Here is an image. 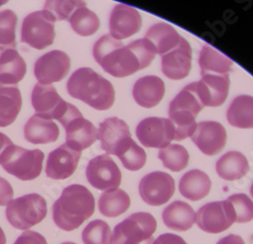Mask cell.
Listing matches in <instances>:
<instances>
[{
  "mask_svg": "<svg viewBox=\"0 0 253 244\" xmlns=\"http://www.w3.org/2000/svg\"><path fill=\"white\" fill-rule=\"evenodd\" d=\"M93 57L101 68L118 78L130 76L148 67L156 55L154 46L145 38L124 46L111 35L99 38L93 46Z\"/></svg>",
  "mask_w": 253,
  "mask_h": 244,
  "instance_id": "6da1fadb",
  "label": "cell"
},
{
  "mask_svg": "<svg viewBox=\"0 0 253 244\" xmlns=\"http://www.w3.org/2000/svg\"><path fill=\"white\" fill-rule=\"evenodd\" d=\"M95 209L91 192L81 185H71L63 190L53 205V220L62 230L73 231L89 219Z\"/></svg>",
  "mask_w": 253,
  "mask_h": 244,
  "instance_id": "7a4b0ae2",
  "label": "cell"
},
{
  "mask_svg": "<svg viewBox=\"0 0 253 244\" xmlns=\"http://www.w3.org/2000/svg\"><path fill=\"white\" fill-rule=\"evenodd\" d=\"M68 93L97 111H105L115 103V88L108 79L89 67L79 68L67 82Z\"/></svg>",
  "mask_w": 253,
  "mask_h": 244,
  "instance_id": "3957f363",
  "label": "cell"
},
{
  "mask_svg": "<svg viewBox=\"0 0 253 244\" xmlns=\"http://www.w3.org/2000/svg\"><path fill=\"white\" fill-rule=\"evenodd\" d=\"M202 101L197 95L194 82L185 86L169 105L168 116L175 128L176 141L192 137L197 128L196 118L204 109Z\"/></svg>",
  "mask_w": 253,
  "mask_h": 244,
  "instance_id": "277c9868",
  "label": "cell"
},
{
  "mask_svg": "<svg viewBox=\"0 0 253 244\" xmlns=\"http://www.w3.org/2000/svg\"><path fill=\"white\" fill-rule=\"evenodd\" d=\"M32 105L36 115L47 120H57L62 126L80 114L75 106L67 103L58 94L53 85L36 84L32 92Z\"/></svg>",
  "mask_w": 253,
  "mask_h": 244,
  "instance_id": "5b68a950",
  "label": "cell"
},
{
  "mask_svg": "<svg viewBox=\"0 0 253 244\" xmlns=\"http://www.w3.org/2000/svg\"><path fill=\"white\" fill-rule=\"evenodd\" d=\"M44 158V153L39 149L29 150L12 144L0 157V164L20 180H33L40 176Z\"/></svg>",
  "mask_w": 253,
  "mask_h": 244,
  "instance_id": "8992f818",
  "label": "cell"
},
{
  "mask_svg": "<svg viewBox=\"0 0 253 244\" xmlns=\"http://www.w3.org/2000/svg\"><path fill=\"white\" fill-rule=\"evenodd\" d=\"M156 219L149 213L130 215L115 227L110 244H153Z\"/></svg>",
  "mask_w": 253,
  "mask_h": 244,
  "instance_id": "52a82bcc",
  "label": "cell"
},
{
  "mask_svg": "<svg viewBox=\"0 0 253 244\" xmlns=\"http://www.w3.org/2000/svg\"><path fill=\"white\" fill-rule=\"evenodd\" d=\"M47 213V202L39 194H29L10 201L5 211L8 222L19 230H27L39 224Z\"/></svg>",
  "mask_w": 253,
  "mask_h": 244,
  "instance_id": "ba28073f",
  "label": "cell"
},
{
  "mask_svg": "<svg viewBox=\"0 0 253 244\" xmlns=\"http://www.w3.org/2000/svg\"><path fill=\"white\" fill-rule=\"evenodd\" d=\"M54 15L48 10H38L27 15L22 25V42L37 50L53 45L55 40Z\"/></svg>",
  "mask_w": 253,
  "mask_h": 244,
  "instance_id": "9c48e42d",
  "label": "cell"
},
{
  "mask_svg": "<svg viewBox=\"0 0 253 244\" xmlns=\"http://www.w3.org/2000/svg\"><path fill=\"white\" fill-rule=\"evenodd\" d=\"M198 226L205 232L218 234L229 229L236 222V215L228 200L204 205L196 214Z\"/></svg>",
  "mask_w": 253,
  "mask_h": 244,
  "instance_id": "30bf717a",
  "label": "cell"
},
{
  "mask_svg": "<svg viewBox=\"0 0 253 244\" xmlns=\"http://www.w3.org/2000/svg\"><path fill=\"white\" fill-rule=\"evenodd\" d=\"M136 135L143 146L163 149L174 140L175 128L169 119L151 117L140 122Z\"/></svg>",
  "mask_w": 253,
  "mask_h": 244,
  "instance_id": "8fae6325",
  "label": "cell"
},
{
  "mask_svg": "<svg viewBox=\"0 0 253 244\" xmlns=\"http://www.w3.org/2000/svg\"><path fill=\"white\" fill-rule=\"evenodd\" d=\"M85 172L88 182L96 190L103 192L114 191L121 185V170L109 154L92 158L88 162Z\"/></svg>",
  "mask_w": 253,
  "mask_h": 244,
  "instance_id": "7c38bea8",
  "label": "cell"
},
{
  "mask_svg": "<svg viewBox=\"0 0 253 244\" xmlns=\"http://www.w3.org/2000/svg\"><path fill=\"white\" fill-rule=\"evenodd\" d=\"M175 192L173 177L166 172L154 171L146 174L140 181L139 193L150 206H161L169 201Z\"/></svg>",
  "mask_w": 253,
  "mask_h": 244,
  "instance_id": "4fadbf2b",
  "label": "cell"
},
{
  "mask_svg": "<svg viewBox=\"0 0 253 244\" xmlns=\"http://www.w3.org/2000/svg\"><path fill=\"white\" fill-rule=\"evenodd\" d=\"M70 66L71 60L65 52L53 50L36 61L34 72L40 84L52 85L67 76Z\"/></svg>",
  "mask_w": 253,
  "mask_h": 244,
  "instance_id": "5bb4252c",
  "label": "cell"
},
{
  "mask_svg": "<svg viewBox=\"0 0 253 244\" xmlns=\"http://www.w3.org/2000/svg\"><path fill=\"white\" fill-rule=\"evenodd\" d=\"M230 86L229 74H205L194 88L204 107L217 108L222 106L228 96Z\"/></svg>",
  "mask_w": 253,
  "mask_h": 244,
  "instance_id": "9a60e30c",
  "label": "cell"
},
{
  "mask_svg": "<svg viewBox=\"0 0 253 244\" xmlns=\"http://www.w3.org/2000/svg\"><path fill=\"white\" fill-rule=\"evenodd\" d=\"M192 140L205 155L214 156L224 149L227 133L223 125L218 122L206 121L197 124Z\"/></svg>",
  "mask_w": 253,
  "mask_h": 244,
  "instance_id": "2e32d148",
  "label": "cell"
},
{
  "mask_svg": "<svg viewBox=\"0 0 253 244\" xmlns=\"http://www.w3.org/2000/svg\"><path fill=\"white\" fill-rule=\"evenodd\" d=\"M192 47L184 38L179 44L161 56V69L163 74L172 80L185 78L192 69Z\"/></svg>",
  "mask_w": 253,
  "mask_h": 244,
  "instance_id": "e0dca14e",
  "label": "cell"
},
{
  "mask_svg": "<svg viewBox=\"0 0 253 244\" xmlns=\"http://www.w3.org/2000/svg\"><path fill=\"white\" fill-rule=\"evenodd\" d=\"M142 27V17L140 12L133 6L119 3L110 16L111 36L118 40L130 38L137 34Z\"/></svg>",
  "mask_w": 253,
  "mask_h": 244,
  "instance_id": "ac0fdd59",
  "label": "cell"
},
{
  "mask_svg": "<svg viewBox=\"0 0 253 244\" xmlns=\"http://www.w3.org/2000/svg\"><path fill=\"white\" fill-rule=\"evenodd\" d=\"M98 139L101 149L108 154L117 155L132 139L129 126L119 118H109L99 124Z\"/></svg>",
  "mask_w": 253,
  "mask_h": 244,
  "instance_id": "d6986e66",
  "label": "cell"
},
{
  "mask_svg": "<svg viewBox=\"0 0 253 244\" xmlns=\"http://www.w3.org/2000/svg\"><path fill=\"white\" fill-rule=\"evenodd\" d=\"M66 131V145L81 152L90 147L98 139V130L88 120L78 114L63 126Z\"/></svg>",
  "mask_w": 253,
  "mask_h": 244,
  "instance_id": "ffe728a7",
  "label": "cell"
},
{
  "mask_svg": "<svg viewBox=\"0 0 253 244\" xmlns=\"http://www.w3.org/2000/svg\"><path fill=\"white\" fill-rule=\"evenodd\" d=\"M81 152L71 149L69 146L63 144L53 150L47 160L46 174L52 179H66L70 177L76 170Z\"/></svg>",
  "mask_w": 253,
  "mask_h": 244,
  "instance_id": "44dd1931",
  "label": "cell"
},
{
  "mask_svg": "<svg viewBox=\"0 0 253 244\" xmlns=\"http://www.w3.org/2000/svg\"><path fill=\"white\" fill-rule=\"evenodd\" d=\"M165 94L164 81L158 76L149 75L141 77L133 87V97L136 103L143 108L156 107Z\"/></svg>",
  "mask_w": 253,
  "mask_h": 244,
  "instance_id": "7402d4cb",
  "label": "cell"
},
{
  "mask_svg": "<svg viewBox=\"0 0 253 244\" xmlns=\"http://www.w3.org/2000/svg\"><path fill=\"white\" fill-rule=\"evenodd\" d=\"M27 73V63L15 49L0 53V84L17 85Z\"/></svg>",
  "mask_w": 253,
  "mask_h": 244,
  "instance_id": "603a6c76",
  "label": "cell"
},
{
  "mask_svg": "<svg viewBox=\"0 0 253 244\" xmlns=\"http://www.w3.org/2000/svg\"><path fill=\"white\" fill-rule=\"evenodd\" d=\"M25 138L33 144H48L56 142L60 131L52 120H47L38 115H34L25 125Z\"/></svg>",
  "mask_w": 253,
  "mask_h": 244,
  "instance_id": "cb8c5ba5",
  "label": "cell"
},
{
  "mask_svg": "<svg viewBox=\"0 0 253 244\" xmlns=\"http://www.w3.org/2000/svg\"><path fill=\"white\" fill-rule=\"evenodd\" d=\"M162 220L166 227L182 232L189 230L194 226L196 222V213L186 203L175 201L164 209Z\"/></svg>",
  "mask_w": 253,
  "mask_h": 244,
  "instance_id": "d4e9b609",
  "label": "cell"
},
{
  "mask_svg": "<svg viewBox=\"0 0 253 244\" xmlns=\"http://www.w3.org/2000/svg\"><path fill=\"white\" fill-rule=\"evenodd\" d=\"M179 192L189 201H200L206 198L212 188L209 175L200 169H193L184 173L179 180Z\"/></svg>",
  "mask_w": 253,
  "mask_h": 244,
  "instance_id": "484cf974",
  "label": "cell"
},
{
  "mask_svg": "<svg viewBox=\"0 0 253 244\" xmlns=\"http://www.w3.org/2000/svg\"><path fill=\"white\" fill-rule=\"evenodd\" d=\"M181 38L171 25L166 23L153 25L145 34V39L154 46L156 54L160 56L174 49L179 44Z\"/></svg>",
  "mask_w": 253,
  "mask_h": 244,
  "instance_id": "4316f807",
  "label": "cell"
},
{
  "mask_svg": "<svg viewBox=\"0 0 253 244\" xmlns=\"http://www.w3.org/2000/svg\"><path fill=\"white\" fill-rule=\"evenodd\" d=\"M23 99L17 85L0 84V127H7L16 120Z\"/></svg>",
  "mask_w": 253,
  "mask_h": 244,
  "instance_id": "83f0119b",
  "label": "cell"
},
{
  "mask_svg": "<svg viewBox=\"0 0 253 244\" xmlns=\"http://www.w3.org/2000/svg\"><path fill=\"white\" fill-rule=\"evenodd\" d=\"M201 75H226L232 71L233 61L210 45H204L199 57Z\"/></svg>",
  "mask_w": 253,
  "mask_h": 244,
  "instance_id": "f1b7e54d",
  "label": "cell"
},
{
  "mask_svg": "<svg viewBox=\"0 0 253 244\" xmlns=\"http://www.w3.org/2000/svg\"><path fill=\"white\" fill-rule=\"evenodd\" d=\"M216 170L221 178L233 181L247 174L249 163L245 155L241 152L229 151L217 161Z\"/></svg>",
  "mask_w": 253,
  "mask_h": 244,
  "instance_id": "f546056e",
  "label": "cell"
},
{
  "mask_svg": "<svg viewBox=\"0 0 253 244\" xmlns=\"http://www.w3.org/2000/svg\"><path fill=\"white\" fill-rule=\"evenodd\" d=\"M227 120L231 126L239 129L253 128V96L239 95L232 101Z\"/></svg>",
  "mask_w": 253,
  "mask_h": 244,
  "instance_id": "4dcf8cb0",
  "label": "cell"
},
{
  "mask_svg": "<svg viewBox=\"0 0 253 244\" xmlns=\"http://www.w3.org/2000/svg\"><path fill=\"white\" fill-rule=\"evenodd\" d=\"M130 206V197L125 191L120 189L102 193L98 200L99 212L109 218L118 217L126 213Z\"/></svg>",
  "mask_w": 253,
  "mask_h": 244,
  "instance_id": "1f68e13d",
  "label": "cell"
},
{
  "mask_svg": "<svg viewBox=\"0 0 253 244\" xmlns=\"http://www.w3.org/2000/svg\"><path fill=\"white\" fill-rule=\"evenodd\" d=\"M68 22L72 30L82 37H88L94 35L100 26L99 18L86 5L80 6L70 16Z\"/></svg>",
  "mask_w": 253,
  "mask_h": 244,
  "instance_id": "d6a6232c",
  "label": "cell"
},
{
  "mask_svg": "<svg viewBox=\"0 0 253 244\" xmlns=\"http://www.w3.org/2000/svg\"><path fill=\"white\" fill-rule=\"evenodd\" d=\"M158 158L162 161L163 165L166 168L174 172H178L187 166L189 155L183 146L178 144H170L159 150Z\"/></svg>",
  "mask_w": 253,
  "mask_h": 244,
  "instance_id": "836d02e7",
  "label": "cell"
},
{
  "mask_svg": "<svg viewBox=\"0 0 253 244\" xmlns=\"http://www.w3.org/2000/svg\"><path fill=\"white\" fill-rule=\"evenodd\" d=\"M17 15L11 9L0 11V47L2 50L15 49V28Z\"/></svg>",
  "mask_w": 253,
  "mask_h": 244,
  "instance_id": "e575fe53",
  "label": "cell"
},
{
  "mask_svg": "<svg viewBox=\"0 0 253 244\" xmlns=\"http://www.w3.org/2000/svg\"><path fill=\"white\" fill-rule=\"evenodd\" d=\"M117 156L122 161L124 167L130 171H137L143 168L147 161L145 150L138 146L133 139L129 142L128 145L117 154Z\"/></svg>",
  "mask_w": 253,
  "mask_h": 244,
  "instance_id": "d590c367",
  "label": "cell"
},
{
  "mask_svg": "<svg viewBox=\"0 0 253 244\" xmlns=\"http://www.w3.org/2000/svg\"><path fill=\"white\" fill-rule=\"evenodd\" d=\"M112 231L107 222L102 220L91 221L82 231L84 244H110Z\"/></svg>",
  "mask_w": 253,
  "mask_h": 244,
  "instance_id": "8d00e7d4",
  "label": "cell"
},
{
  "mask_svg": "<svg viewBox=\"0 0 253 244\" xmlns=\"http://www.w3.org/2000/svg\"><path fill=\"white\" fill-rule=\"evenodd\" d=\"M227 200L233 206L237 223H248L253 220V202L247 195L235 194Z\"/></svg>",
  "mask_w": 253,
  "mask_h": 244,
  "instance_id": "74e56055",
  "label": "cell"
},
{
  "mask_svg": "<svg viewBox=\"0 0 253 244\" xmlns=\"http://www.w3.org/2000/svg\"><path fill=\"white\" fill-rule=\"evenodd\" d=\"M84 5V1H47L44 9L51 12L56 20H69L74 10Z\"/></svg>",
  "mask_w": 253,
  "mask_h": 244,
  "instance_id": "f35d334b",
  "label": "cell"
},
{
  "mask_svg": "<svg viewBox=\"0 0 253 244\" xmlns=\"http://www.w3.org/2000/svg\"><path fill=\"white\" fill-rule=\"evenodd\" d=\"M14 244H48L46 238L36 231H25L19 235Z\"/></svg>",
  "mask_w": 253,
  "mask_h": 244,
  "instance_id": "ab89813d",
  "label": "cell"
},
{
  "mask_svg": "<svg viewBox=\"0 0 253 244\" xmlns=\"http://www.w3.org/2000/svg\"><path fill=\"white\" fill-rule=\"evenodd\" d=\"M12 198L13 189L11 185L5 178L0 177V206H7Z\"/></svg>",
  "mask_w": 253,
  "mask_h": 244,
  "instance_id": "60d3db41",
  "label": "cell"
},
{
  "mask_svg": "<svg viewBox=\"0 0 253 244\" xmlns=\"http://www.w3.org/2000/svg\"><path fill=\"white\" fill-rule=\"evenodd\" d=\"M153 244H186V242L178 235L172 233H164L154 240Z\"/></svg>",
  "mask_w": 253,
  "mask_h": 244,
  "instance_id": "b9f144b4",
  "label": "cell"
},
{
  "mask_svg": "<svg viewBox=\"0 0 253 244\" xmlns=\"http://www.w3.org/2000/svg\"><path fill=\"white\" fill-rule=\"evenodd\" d=\"M217 244H245L242 237L235 234H230L226 237L220 239Z\"/></svg>",
  "mask_w": 253,
  "mask_h": 244,
  "instance_id": "7bdbcfd3",
  "label": "cell"
},
{
  "mask_svg": "<svg viewBox=\"0 0 253 244\" xmlns=\"http://www.w3.org/2000/svg\"><path fill=\"white\" fill-rule=\"evenodd\" d=\"M12 144V141L5 134L0 132V157H1L2 153Z\"/></svg>",
  "mask_w": 253,
  "mask_h": 244,
  "instance_id": "ee69618b",
  "label": "cell"
},
{
  "mask_svg": "<svg viewBox=\"0 0 253 244\" xmlns=\"http://www.w3.org/2000/svg\"><path fill=\"white\" fill-rule=\"evenodd\" d=\"M0 244H6V236L1 227H0Z\"/></svg>",
  "mask_w": 253,
  "mask_h": 244,
  "instance_id": "f6af8a7d",
  "label": "cell"
},
{
  "mask_svg": "<svg viewBox=\"0 0 253 244\" xmlns=\"http://www.w3.org/2000/svg\"><path fill=\"white\" fill-rule=\"evenodd\" d=\"M250 195H251V197L253 198V184H252L251 187H250Z\"/></svg>",
  "mask_w": 253,
  "mask_h": 244,
  "instance_id": "bcb514c9",
  "label": "cell"
},
{
  "mask_svg": "<svg viewBox=\"0 0 253 244\" xmlns=\"http://www.w3.org/2000/svg\"><path fill=\"white\" fill-rule=\"evenodd\" d=\"M62 244H76V243H74V242H70V241H67V242L62 243Z\"/></svg>",
  "mask_w": 253,
  "mask_h": 244,
  "instance_id": "7dc6e473",
  "label": "cell"
},
{
  "mask_svg": "<svg viewBox=\"0 0 253 244\" xmlns=\"http://www.w3.org/2000/svg\"><path fill=\"white\" fill-rule=\"evenodd\" d=\"M5 3H6V1H0V6L3 5V4H5Z\"/></svg>",
  "mask_w": 253,
  "mask_h": 244,
  "instance_id": "c3c4849f",
  "label": "cell"
}]
</instances>
